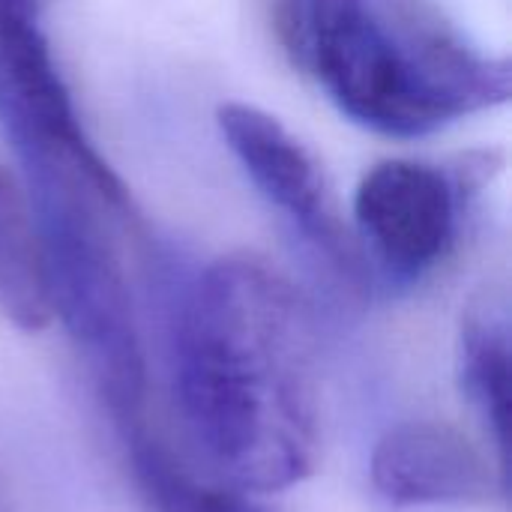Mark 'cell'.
<instances>
[{"mask_svg": "<svg viewBox=\"0 0 512 512\" xmlns=\"http://www.w3.org/2000/svg\"><path fill=\"white\" fill-rule=\"evenodd\" d=\"M174 399L216 480L267 495L303 483L321 450L312 309L258 255L213 261L174 324Z\"/></svg>", "mask_w": 512, "mask_h": 512, "instance_id": "1", "label": "cell"}, {"mask_svg": "<svg viewBox=\"0 0 512 512\" xmlns=\"http://www.w3.org/2000/svg\"><path fill=\"white\" fill-rule=\"evenodd\" d=\"M276 33L294 69L345 117L390 138L510 102L507 57L465 45L399 0H276Z\"/></svg>", "mask_w": 512, "mask_h": 512, "instance_id": "2", "label": "cell"}, {"mask_svg": "<svg viewBox=\"0 0 512 512\" xmlns=\"http://www.w3.org/2000/svg\"><path fill=\"white\" fill-rule=\"evenodd\" d=\"M24 180L51 312L63 321L114 414L132 426L144 408L147 363L105 219L108 210H129L132 201L72 165H27Z\"/></svg>", "mask_w": 512, "mask_h": 512, "instance_id": "3", "label": "cell"}, {"mask_svg": "<svg viewBox=\"0 0 512 512\" xmlns=\"http://www.w3.org/2000/svg\"><path fill=\"white\" fill-rule=\"evenodd\" d=\"M0 123L21 165L63 162L120 183L81 129L36 0H0Z\"/></svg>", "mask_w": 512, "mask_h": 512, "instance_id": "4", "label": "cell"}, {"mask_svg": "<svg viewBox=\"0 0 512 512\" xmlns=\"http://www.w3.org/2000/svg\"><path fill=\"white\" fill-rule=\"evenodd\" d=\"M216 126L267 204H273L345 276L360 273V246L342 219L333 186L315 153L279 117L246 102L219 105Z\"/></svg>", "mask_w": 512, "mask_h": 512, "instance_id": "5", "label": "cell"}, {"mask_svg": "<svg viewBox=\"0 0 512 512\" xmlns=\"http://www.w3.org/2000/svg\"><path fill=\"white\" fill-rule=\"evenodd\" d=\"M462 186L438 165L384 159L354 192L357 246L393 279H420L453 246Z\"/></svg>", "mask_w": 512, "mask_h": 512, "instance_id": "6", "label": "cell"}, {"mask_svg": "<svg viewBox=\"0 0 512 512\" xmlns=\"http://www.w3.org/2000/svg\"><path fill=\"white\" fill-rule=\"evenodd\" d=\"M372 483L396 507L483 504L507 489L477 444L435 420L393 426L372 453Z\"/></svg>", "mask_w": 512, "mask_h": 512, "instance_id": "7", "label": "cell"}, {"mask_svg": "<svg viewBox=\"0 0 512 512\" xmlns=\"http://www.w3.org/2000/svg\"><path fill=\"white\" fill-rule=\"evenodd\" d=\"M510 309L501 294L477 297L459 333V381L495 441L501 474L510 465Z\"/></svg>", "mask_w": 512, "mask_h": 512, "instance_id": "8", "label": "cell"}, {"mask_svg": "<svg viewBox=\"0 0 512 512\" xmlns=\"http://www.w3.org/2000/svg\"><path fill=\"white\" fill-rule=\"evenodd\" d=\"M0 315L36 333L54 321L48 276L27 192L0 162Z\"/></svg>", "mask_w": 512, "mask_h": 512, "instance_id": "9", "label": "cell"}, {"mask_svg": "<svg viewBox=\"0 0 512 512\" xmlns=\"http://www.w3.org/2000/svg\"><path fill=\"white\" fill-rule=\"evenodd\" d=\"M129 432L138 483L156 512H270L255 495L216 480L204 468L186 465L144 426V420L132 423Z\"/></svg>", "mask_w": 512, "mask_h": 512, "instance_id": "10", "label": "cell"}]
</instances>
